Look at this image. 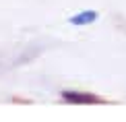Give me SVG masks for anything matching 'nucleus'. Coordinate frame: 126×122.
Here are the masks:
<instances>
[{
	"label": "nucleus",
	"instance_id": "nucleus-1",
	"mask_svg": "<svg viewBox=\"0 0 126 122\" xmlns=\"http://www.w3.org/2000/svg\"><path fill=\"white\" fill-rule=\"evenodd\" d=\"M62 99L70 104H99L101 99L93 93H83V91H62Z\"/></svg>",
	"mask_w": 126,
	"mask_h": 122
},
{
	"label": "nucleus",
	"instance_id": "nucleus-2",
	"mask_svg": "<svg viewBox=\"0 0 126 122\" xmlns=\"http://www.w3.org/2000/svg\"><path fill=\"white\" fill-rule=\"evenodd\" d=\"M68 21H70V25H77V27L91 25L93 21H97V13L95 10H83V13H77L75 17H70Z\"/></svg>",
	"mask_w": 126,
	"mask_h": 122
}]
</instances>
